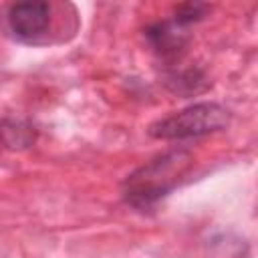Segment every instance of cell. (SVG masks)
I'll use <instances>...</instances> for the list:
<instances>
[{"mask_svg":"<svg viewBox=\"0 0 258 258\" xmlns=\"http://www.w3.org/2000/svg\"><path fill=\"white\" fill-rule=\"evenodd\" d=\"M206 12V6L204 4H181L177 10H175V22L187 26L189 22L194 20H200Z\"/></svg>","mask_w":258,"mask_h":258,"instance_id":"obj_5","label":"cell"},{"mask_svg":"<svg viewBox=\"0 0 258 258\" xmlns=\"http://www.w3.org/2000/svg\"><path fill=\"white\" fill-rule=\"evenodd\" d=\"M230 113L218 103H198L181 109L165 119L155 121L149 127V135L155 139H187L206 133L220 131L228 125Z\"/></svg>","mask_w":258,"mask_h":258,"instance_id":"obj_1","label":"cell"},{"mask_svg":"<svg viewBox=\"0 0 258 258\" xmlns=\"http://www.w3.org/2000/svg\"><path fill=\"white\" fill-rule=\"evenodd\" d=\"M183 24L179 22H159L147 30V38L151 40L153 48L161 54H175L185 44Z\"/></svg>","mask_w":258,"mask_h":258,"instance_id":"obj_4","label":"cell"},{"mask_svg":"<svg viewBox=\"0 0 258 258\" xmlns=\"http://www.w3.org/2000/svg\"><path fill=\"white\" fill-rule=\"evenodd\" d=\"M189 157L181 151H173L155 159L153 163L141 167L127 179V200L135 206H149L151 202L159 200L175 181V177L183 171V165Z\"/></svg>","mask_w":258,"mask_h":258,"instance_id":"obj_2","label":"cell"},{"mask_svg":"<svg viewBox=\"0 0 258 258\" xmlns=\"http://www.w3.org/2000/svg\"><path fill=\"white\" fill-rule=\"evenodd\" d=\"M50 24V6L46 2H18L8 12V26L16 38L34 42Z\"/></svg>","mask_w":258,"mask_h":258,"instance_id":"obj_3","label":"cell"}]
</instances>
